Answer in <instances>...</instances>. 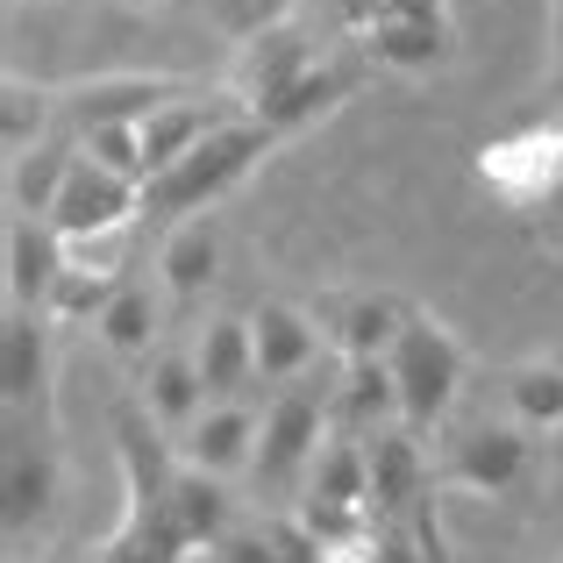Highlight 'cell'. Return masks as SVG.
Masks as SVG:
<instances>
[{"label":"cell","instance_id":"obj_26","mask_svg":"<svg viewBox=\"0 0 563 563\" xmlns=\"http://www.w3.org/2000/svg\"><path fill=\"white\" fill-rule=\"evenodd\" d=\"M122 286H129V278H100V272H71V264H65V278H57V292H51V307H43V314H51L57 329H79V321H100V314H108Z\"/></svg>","mask_w":563,"mask_h":563},{"label":"cell","instance_id":"obj_4","mask_svg":"<svg viewBox=\"0 0 563 563\" xmlns=\"http://www.w3.org/2000/svg\"><path fill=\"white\" fill-rule=\"evenodd\" d=\"M536 471V435L521 421H464L435 435V493L507 499Z\"/></svg>","mask_w":563,"mask_h":563},{"label":"cell","instance_id":"obj_14","mask_svg":"<svg viewBox=\"0 0 563 563\" xmlns=\"http://www.w3.org/2000/svg\"><path fill=\"white\" fill-rule=\"evenodd\" d=\"M250 335H257V378L264 385H300V378H314V364H321V329H314V314L307 307H292V300H264V307H250Z\"/></svg>","mask_w":563,"mask_h":563},{"label":"cell","instance_id":"obj_25","mask_svg":"<svg viewBox=\"0 0 563 563\" xmlns=\"http://www.w3.org/2000/svg\"><path fill=\"white\" fill-rule=\"evenodd\" d=\"M51 114H57V93L51 86H29V79H8L0 86V143H8V157H22V151H36V143H51L43 129H51Z\"/></svg>","mask_w":563,"mask_h":563},{"label":"cell","instance_id":"obj_30","mask_svg":"<svg viewBox=\"0 0 563 563\" xmlns=\"http://www.w3.org/2000/svg\"><path fill=\"white\" fill-rule=\"evenodd\" d=\"M8 563H36V556H29V550H8Z\"/></svg>","mask_w":563,"mask_h":563},{"label":"cell","instance_id":"obj_21","mask_svg":"<svg viewBox=\"0 0 563 563\" xmlns=\"http://www.w3.org/2000/svg\"><path fill=\"white\" fill-rule=\"evenodd\" d=\"M357 43L385 71H428V65H450L456 57V29H435V22H393V29L357 36Z\"/></svg>","mask_w":563,"mask_h":563},{"label":"cell","instance_id":"obj_27","mask_svg":"<svg viewBox=\"0 0 563 563\" xmlns=\"http://www.w3.org/2000/svg\"><path fill=\"white\" fill-rule=\"evenodd\" d=\"M79 151L93 157V165L122 172V179L151 186V157H143V122H108V129H86V136H79Z\"/></svg>","mask_w":563,"mask_h":563},{"label":"cell","instance_id":"obj_15","mask_svg":"<svg viewBox=\"0 0 563 563\" xmlns=\"http://www.w3.org/2000/svg\"><path fill=\"white\" fill-rule=\"evenodd\" d=\"M0 264H8V307L43 314L57 278H65V235L36 214H8V250H0Z\"/></svg>","mask_w":563,"mask_h":563},{"label":"cell","instance_id":"obj_1","mask_svg":"<svg viewBox=\"0 0 563 563\" xmlns=\"http://www.w3.org/2000/svg\"><path fill=\"white\" fill-rule=\"evenodd\" d=\"M278 129H264L257 114H243V122H229L221 136H207L192 157H179L172 172H157L151 186H143V214H157V221H200V214H214L221 200H229L235 186L250 179V172L264 165V157L278 151Z\"/></svg>","mask_w":563,"mask_h":563},{"label":"cell","instance_id":"obj_22","mask_svg":"<svg viewBox=\"0 0 563 563\" xmlns=\"http://www.w3.org/2000/svg\"><path fill=\"white\" fill-rule=\"evenodd\" d=\"M93 335H100V343H108L122 364H136V372L157 357V350H165V343H157V300H151L143 286H122V292H114V307L93 321Z\"/></svg>","mask_w":563,"mask_h":563},{"label":"cell","instance_id":"obj_17","mask_svg":"<svg viewBox=\"0 0 563 563\" xmlns=\"http://www.w3.org/2000/svg\"><path fill=\"white\" fill-rule=\"evenodd\" d=\"M136 407L151 413L165 435H186V428L214 407V399H207V385H200L192 350H157V357L143 364V372H136Z\"/></svg>","mask_w":563,"mask_h":563},{"label":"cell","instance_id":"obj_13","mask_svg":"<svg viewBox=\"0 0 563 563\" xmlns=\"http://www.w3.org/2000/svg\"><path fill=\"white\" fill-rule=\"evenodd\" d=\"M307 71H314V51H307V36L278 22V29H264V36H250L243 51H235V71H229L221 86H229V93L243 100L250 114H264L272 100H286L292 86L307 79Z\"/></svg>","mask_w":563,"mask_h":563},{"label":"cell","instance_id":"obj_31","mask_svg":"<svg viewBox=\"0 0 563 563\" xmlns=\"http://www.w3.org/2000/svg\"><path fill=\"white\" fill-rule=\"evenodd\" d=\"M71 563H100V550H79V556H71Z\"/></svg>","mask_w":563,"mask_h":563},{"label":"cell","instance_id":"obj_20","mask_svg":"<svg viewBox=\"0 0 563 563\" xmlns=\"http://www.w3.org/2000/svg\"><path fill=\"white\" fill-rule=\"evenodd\" d=\"M71 165H79V136H65V143H36V151L8 157V214H36V221H51L57 192H65V179H71Z\"/></svg>","mask_w":563,"mask_h":563},{"label":"cell","instance_id":"obj_9","mask_svg":"<svg viewBox=\"0 0 563 563\" xmlns=\"http://www.w3.org/2000/svg\"><path fill=\"white\" fill-rule=\"evenodd\" d=\"M136 221H143V186L79 151V165H71V179L51 207V229L65 243H86V235H114V229H136Z\"/></svg>","mask_w":563,"mask_h":563},{"label":"cell","instance_id":"obj_32","mask_svg":"<svg viewBox=\"0 0 563 563\" xmlns=\"http://www.w3.org/2000/svg\"><path fill=\"white\" fill-rule=\"evenodd\" d=\"M550 207H556V214H563V186H556V192H550Z\"/></svg>","mask_w":563,"mask_h":563},{"label":"cell","instance_id":"obj_18","mask_svg":"<svg viewBox=\"0 0 563 563\" xmlns=\"http://www.w3.org/2000/svg\"><path fill=\"white\" fill-rule=\"evenodd\" d=\"M192 364H200L207 399H243V385H257V335H250V314H214L200 335H192Z\"/></svg>","mask_w":563,"mask_h":563},{"label":"cell","instance_id":"obj_7","mask_svg":"<svg viewBox=\"0 0 563 563\" xmlns=\"http://www.w3.org/2000/svg\"><path fill=\"white\" fill-rule=\"evenodd\" d=\"M157 536H165L172 563L200 556V550H221L235 536V507H229V485L207 478L192 464H172L165 478V499H157Z\"/></svg>","mask_w":563,"mask_h":563},{"label":"cell","instance_id":"obj_24","mask_svg":"<svg viewBox=\"0 0 563 563\" xmlns=\"http://www.w3.org/2000/svg\"><path fill=\"white\" fill-rule=\"evenodd\" d=\"M350 100V71H335V65H314L300 86H292L286 100H272V108L257 114L264 129H278V136H292V129H307L314 114H329V108H343Z\"/></svg>","mask_w":563,"mask_h":563},{"label":"cell","instance_id":"obj_28","mask_svg":"<svg viewBox=\"0 0 563 563\" xmlns=\"http://www.w3.org/2000/svg\"><path fill=\"white\" fill-rule=\"evenodd\" d=\"M393 22L450 29V8H442V0H343V29L350 36H372V29H393Z\"/></svg>","mask_w":563,"mask_h":563},{"label":"cell","instance_id":"obj_6","mask_svg":"<svg viewBox=\"0 0 563 563\" xmlns=\"http://www.w3.org/2000/svg\"><path fill=\"white\" fill-rule=\"evenodd\" d=\"M57 507V442L51 421H8V450H0V521H8L14 550L43 514Z\"/></svg>","mask_w":563,"mask_h":563},{"label":"cell","instance_id":"obj_19","mask_svg":"<svg viewBox=\"0 0 563 563\" xmlns=\"http://www.w3.org/2000/svg\"><path fill=\"white\" fill-rule=\"evenodd\" d=\"M214 272H221V229H214V214H200V221H179V229L165 235V250H157V278H165V300H200L207 286H214Z\"/></svg>","mask_w":563,"mask_h":563},{"label":"cell","instance_id":"obj_3","mask_svg":"<svg viewBox=\"0 0 563 563\" xmlns=\"http://www.w3.org/2000/svg\"><path fill=\"white\" fill-rule=\"evenodd\" d=\"M329 393H335V385L300 378V385H286V393H278L272 407H264L257 464H250V485H257V493H272V499L307 493V471H314L321 442H329V428H335Z\"/></svg>","mask_w":563,"mask_h":563},{"label":"cell","instance_id":"obj_29","mask_svg":"<svg viewBox=\"0 0 563 563\" xmlns=\"http://www.w3.org/2000/svg\"><path fill=\"white\" fill-rule=\"evenodd\" d=\"M278 14H286V0H221V22L235 29V36H264V29H278Z\"/></svg>","mask_w":563,"mask_h":563},{"label":"cell","instance_id":"obj_16","mask_svg":"<svg viewBox=\"0 0 563 563\" xmlns=\"http://www.w3.org/2000/svg\"><path fill=\"white\" fill-rule=\"evenodd\" d=\"M329 413H335V428H343V435H357V442L393 435V428H399V385H393V364H385V357L335 364Z\"/></svg>","mask_w":563,"mask_h":563},{"label":"cell","instance_id":"obj_2","mask_svg":"<svg viewBox=\"0 0 563 563\" xmlns=\"http://www.w3.org/2000/svg\"><path fill=\"white\" fill-rule=\"evenodd\" d=\"M385 364H393V385H399V428H413L421 442L442 435L456 393H464V372H471L464 343H456L435 314L413 307V321L399 329V343H393V357H385Z\"/></svg>","mask_w":563,"mask_h":563},{"label":"cell","instance_id":"obj_5","mask_svg":"<svg viewBox=\"0 0 563 563\" xmlns=\"http://www.w3.org/2000/svg\"><path fill=\"white\" fill-rule=\"evenodd\" d=\"M307 314H314L321 343L335 350V364H357V357H393V343L413 321V307L399 300V292H378V286H335V292H321Z\"/></svg>","mask_w":563,"mask_h":563},{"label":"cell","instance_id":"obj_23","mask_svg":"<svg viewBox=\"0 0 563 563\" xmlns=\"http://www.w3.org/2000/svg\"><path fill=\"white\" fill-rule=\"evenodd\" d=\"M507 413L528 428V435L563 428V364H550V357L514 364V372H507Z\"/></svg>","mask_w":563,"mask_h":563},{"label":"cell","instance_id":"obj_33","mask_svg":"<svg viewBox=\"0 0 563 563\" xmlns=\"http://www.w3.org/2000/svg\"><path fill=\"white\" fill-rule=\"evenodd\" d=\"M550 129H556V151H563V114H556V122H550Z\"/></svg>","mask_w":563,"mask_h":563},{"label":"cell","instance_id":"obj_12","mask_svg":"<svg viewBox=\"0 0 563 563\" xmlns=\"http://www.w3.org/2000/svg\"><path fill=\"white\" fill-rule=\"evenodd\" d=\"M257 435H264V413L243 407V399H221V407H207L172 450H179V464H192V471H207V478L229 485V478H250Z\"/></svg>","mask_w":563,"mask_h":563},{"label":"cell","instance_id":"obj_11","mask_svg":"<svg viewBox=\"0 0 563 563\" xmlns=\"http://www.w3.org/2000/svg\"><path fill=\"white\" fill-rule=\"evenodd\" d=\"M478 179L514 207H550V192L563 186V151L556 129H521V136H499L478 151Z\"/></svg>","mask_w":563,"mask_h":563},{"label":"cell","instance_id":"obj_10","mask_svg":"<svg viewBox=\"0 0 563 563\" xmlns=\"http://www.w3.org/2000/svg\"><path fill=\"white\" fill-rule=\"evenodd\" d=\"M0 399H8V421H51V314L8 307V321H0Z\"/></svg>","mask_w":563,"mask_h":563},{"label":"cell","instance_id":"obj_8","mask_svg":"<svg viewBox=\"0 0 563 563\" xmlns=\"http://www.w3.org/2000/svg\"><path fill=\"white\" fill-rule=\"evenodd\" d=\"M192 79H165V71H108V79H79V86H57V108L71 114V136L86 129H108V122H151L157 108L186 100Z\"/></svg>","mask_w":563,"mask_h":563},{"label":"cell","instance_id":"obj_34","mask_svg":"<svg viewBox=\"0 0 563 563\" xmlns=\"http://www.w3.org/2000/svg\"><path fill=\"white\" fill-rule=\"evenodd\" d=\"M143 8H179V0H143Z\"/></svg>","mask_w":563,"mask_h":563}]
</instances>
